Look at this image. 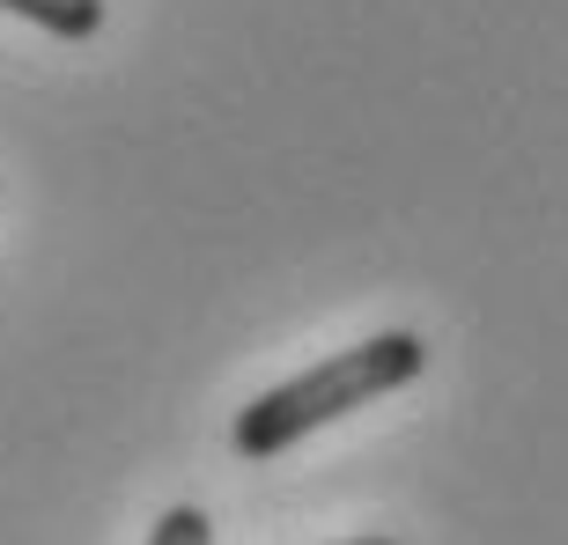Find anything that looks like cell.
Wrapping results in <instances>:
<instances>
[{
    "label": "cell",
    "mask_w": 568,
    "mask_h": 545,
    "mask_svg": "<svg viewBox=\"0 0 568 545\" xmlns=\"http://www.w3.org/2000/svg\"><path fill=\"white\" fill-rule=\"evenodd\" d=\"M422 361H428V347L414 332H377V339H362V347H347V354H325L317 369L274 383V391H258V399L236 413V428H230L236 457H252V464L281 457L288 442H303V435H317V428L347 420L355 405L406 391V383L422 377Z\"/></svg>",
    "instance_id": "6da1fadb"
},
{
    "label": "cell",
    "mask_w": 568,
    "mask_h": 545,
    "mask_svg": "<svg viewBox=\"0 0 568 545\" xmlns=\"http://www.w3.org/2000/svg\"><path fill=\"white\" fill-rule=\"evenodd\" d=\"M0 8L22 16V22H38V30H52V38H67V44H82V38L104 30V0H0Z\"/></svg>",
    "instance_id": "7a4b0ae2"
},
{
    "label": "cell",
    "mask_w": 568,
    "mask_h": 545,
    "mask_svg": "<svg viewBox=\"0 0 568 545\" xmlns=\"http://www.w3.org/2000/svg\"><path fill=\"white\" fill-rule=\"evenodd\" d=\"M148 545H214V524H207V508H163L155 516V531H148Z\"/></svg>",
    "instance_id": "3957f363"
},
{
    "label": "cell",
    "mask_w": 568,
    "mask_h": 545,
    "mask_svg": "<svg viewBox=\"0 0 568 545\" xmlns=\"http://www.w3.org/2000/svg\"><path fill=\"white\" fill-rule=\"evenodd\" d=\"M347 545H392V538H347Z\"/></svg>",
    "instance_id": "277c9868"
}]
</instances>
